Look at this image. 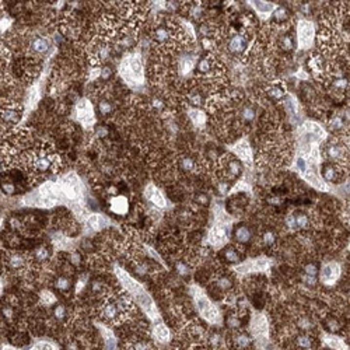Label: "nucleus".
<instances>
[{
    "label": "nucleus",
    "instance_id": "f257e3e1",
    "mask_svg": "<svg viewBox=\"0 0 350 350\" xmlns=\"http://www.w3.org/2000/svg\"><path fill=\"white\" fill-rule=\"evenodd\" d=\"M120 77L131 86L139 87L144 83V70H143L142 56L137 52L128 54L122 59L119 65Z\"/></svg>",
    "mask_w": 350,
    "mask_h": 350
},
{
    "label": "nucleus",
    "instance_id": "f03ea898",
    "mask_svg": "<svg viewBox=\"0 0 350 350\" xmlns=\"http://www.w3.org/2000/svg\"><path fill=\"white\" fill-rule=\"evenodd\" d=\"M117 274H118V277L120 279V282L123 283V286L126 287L128 293L136 298V301H137L143 310L146 311V314L150 315L153 319H156V318H157V310H156V307H154L153 300L150 298V295L146 293V290H144L136 280H133L126 272H123V271H120V269H117Z\"/></svg>",
    "mask_w": 350,
    "mask_h": 350
},
{
    "label": "nucleus",
    "instance_id": "7ed1b4c3",
    "mask_svg": "<svg viewBox=\"0 0 350 350\" xmlns=\"http://www.w3.org/2000/svg\"><path fill=\"white\" fill-rule=\"evenodd\" d=\"M231 221L227 219L226 213L223 209H220L216 213V224L212 229L210 234H209V241L213 245H221L226 241L229 240V234H230Z\"/></svg>",
    "mask_w": 350,
    "mask_h": 350
},
{
    "label": "nucleus",
    "instance_id": "20e7f679",
    "mask_svg": "<svg viewBox=\"0 0 350 350\" xmlns=\"http://www.w3.org/2000/svg\"><path fill=\"white\" fill-rule=\"evenodd\" d=\"M192 293H194V300H195L197 312L205 318L206 321L212 322V324L219 322L220 314L219 311H217V308L210 303V300L203 294V292L200 289H197V287H194Z\"/></svg>",
    "mask_w": 350,
    "mask_h": 350
},
{
    "label": "nucleus",
    "instance_id": "39448f33",
    "mask_svg": "<svg viewBox=\"0 0 350 350\" xmlns=\"http://www.w3.org/2000/svg\"><path fill=\"white\" fill-rule=\"evenodd\" d=\"M128 310L122 306L118 297H107L101 308V317L107 322H119Z\"/></svg>",
    "mask_w": 350,
    "mask_h": 350
},
{
    "label": "nucleus",
    "instance_id": "423d86ee",
    "mask_svg": "<svg viewBox=\"0 0 350 350\" xmlns=\"http://www.w3.org/2000/svg\"><path fill=\"white\" fill-rule=\"evenodd\" d=\"M315 27L308 20H300L297 24V41L300 49H308L314 44Z\"/></svg>",
    "mask_w": 350,
    "mask_h": 350
},
{
    "label": "nucleus",
    "instance_id": "0eeeda50",
    "mask_svg": "<svg viewBox=\"0 0 350 350\" xmlns=\"http://www.w3.org/2000/svg\"><path fill=\"white\" fill-rule=\"evenodd\" d=\"M325 154H327V157L331 160L332 164L340 165V167L346 164V161L350 158V156L349 153H348V150H346V147H345V144H343V143H339L338 140H332V142H329L328 144H327Z\"/></svg>",
    "mask_w": 350,
    "mask_h": 350
},
{
    "label": "nucleus",
    "instance_id": "6e6552de",
    "mask_svg": "<svg viewBox=\"0 0 350 350\" xmlns=\"http://www.w3.org/2000/svg\"><path fill=\"white\" fill-rule=\"evenodd\" d=\"M76 117L78 122L84 126L90 128L94 123V108L91 105V102L87 98H81L76 105Z\"/></svg>",
    "mask_w": 350,
    "mask_h": 350
},
{
    "label": "nucleus",
    "instance_id": "1a4fd4ad",
    "mask_svg": "<svg viewBox=\"0 0 350 350\" xmlns=\"http://www.w3.org/2000/svg\"><path fill=\"white\" fill-rule=\"evenodd\" d=\"M251 332L253 338L262 343L268 342V321L263 317L262 314H255L251 319Z\"/></svg>",
    "mask_w": 350,
    "mask_h": 350
},
{
    "label": "nucleus",
    "instance_id": "9d476101",
    "mask_svg": "<svg viewBox=\"0 0 350 350\" xmlns=\"http://www.w3.org/2000/svg\"><path fill=\"white\" fill-rule=\"evenodd\" d=\"M340 276V266L336 262L325 263L321 269V282L325 285L332 286L338 282Z\"/></svg>",
    "mask_w": 350,
    "mask_h": 350
},
{
    "label": "nucleus",
    "instance_id": "9b49d317",
    "mask_svg": "<svg viewBox=\"0 0 350 350\" xmlns=\"http://www.w3.org/2000/svg\"><path fill=\"white\" fill-rule=\"evenodd\" d=\"M269 268V261L265 258H259V259H253V261H248V262L240 265L235 271L242 272V273H248V272H262Z\"/></svg>",
    "mask_w": 350,
    "mask_h": 350
},
{
    "label": "nucleus",
    "instance_id": "f8f14e48",
    "mask_svg": "<svg viewBox=\"0 0 350 350\" xmlns=\"http://www.w3.org/2000/svg\"><path fill=\"white\" fill-rule=\"evenodd\" d=\"M223 168L226 171L224 176L227 179H231V178H235L242 173V165L241 163L235 158V157H224L223 158Z\"/></svg>",
    "mask_w": 350,
    "mask_h": 350
},
{
    "label": "nucleus",
    "instance_id": "ddd939ff",
    "mask_svg": "<svg viewBox=\"0 0 350 350\" xmlns=\"http://www.w3.org/2000/svg\"><path fill=\"white\" fill-rule=\"evenodd\" d=\"M233 152L234 154L242 160L245 163H251L252 161V150L250 143L247 142L245 139H241L240 142H237L233 146Z\"/></svg>",
    "mask_w": 350,
    "mask_h": 350
},
{
    "label": "nucleus",
    "instance_id": "4468645a",
    "mask_svg": "<svg viewBox=\"0 0 350 350\" xmlns=\"http://www.w3.org/2000/svg\"><path fill=\"white\" fill-rule=\"evenodd\" d=\"M144 195L149 199V202H152L154 206L157 208H165L167 205V200H165L164 195L160 192V189H157L153 184L146 186V191H144Z\"/></svg>",
    "mask_w": 350,
    "mask_h": 350
},
{
    "label": "nucleus",
    "instance_id": "2eb2a0df",
    "mask_svg": "<svg viewBox=\"0 0 350 350\" xmlns=\"http://www.w3.org/2000/svg\"><path fill=\"white\" fill-rule=\"evenodd\" d=\"M6 262H7L11 271L21 272L22 269L27 266V258L24 255H21V253H19V252H11V253L7 255Z\"/></svg>",
    "mask_w": 350,
    "mask_h": 350
},
{
    "label": "nucleus",
    "instance_id": "dca6fc26",
    "mask_svg": "<svg viewBox=\"0 0 350 350\" xmlns=\"http://www.w3.org/2000/svg\"><path fill=\"white\" fill-rule=\"evenodd\" d=\"M167 25H168V24H161V25H158V27L154 30L153 38L156 42H158V44H167V42H170V39H173L174 33H173V30H170V27H167Z\"/></svg>",
    "mask_w": 350,
    "mask_h": 350
},
{
    "label": "nucleus",
    "instance_id": "f3484780",
    "mask_svg": "<svg viewBox=\"0 0 350 350\" xmlns=\"http://www.w3.org/2000/svg\"><path fill=\"white\" fill-rule=\"evenodd\" d=\"M20 117H21V112L16 107H10L7 104L3 105V108H1V120L3 122L13 125V123H17L20 120Z\"/></svg>",
    "mask_w": 350,
    "mask_h": 350
},
{
    "label": "nucleus",
    "instance_id": "a211bd4d",
    "mask_svg": "<svg viewBox=\"0 0 350 350\" xmlns=\"http://www.w3.org/2000/svg\"><path fill=\"white\" fill-rule=\"evenodd\" d=\"M340 176V167L336 164H328L324 165L322 168V179L327 181V182H336L338 178Z\"/></svg>",
    "mask_w": 350,
    "mask_h": 350
},
{
    "label": "nucleus",
    "instance_id": "6ab92c4d",
    "mask_svg": "<svg viewBox=\"0 0 350 350\" xmlns=\"http://www.w3.org/2000/svg\"><path fill=\"white\" fill-rule=\"evenodd\" d=\"M251 6L262 19H268L274 11V4L269 1H251Z\"/></svg>",
    "mask_w": 350,
    "mask_h": 350
},
{
    "label": "nucleus",
    "instance_id": "aec40b11",
    "mask_svg": "<svg viewBox=\"0 0 350 350\" xmlns=\"http://www.w3.org/2000/svg\"><path fill=\"white\" fill-rule=\"evenodd\" d=\"M229 49L233 54H242L247 49V38L244 35H234L229 42Z\"/></svg>",
    "mask_w": 350,
    "mask_h": 350
},
{
    "label": "nucleus",
    "instance_id": "412c9836",
    "mask_svg": "<svg viewBox=\"0 0 350 350\" xmlns=\"http://www.w3.org/2000/svg\"><path fill=\"white\" fill-rule=\"evenodd\" d=\"M195 67V58L191 55H184L179 60V65H178V70L182 76L189 75Z\"/></svg>",
    "mask_w": 350,
    "mask_h": 350
},
{
    "label": "nucleus",
    "instance_id": "4be33fe9",
    "mask_svg": "<svg viewBox=\"0 0 350 350\" xmlns=\"http://www.w3.org/2000/svg\"><path fill=\"white\" fill-rule=\"evenodd\" d=\"M285 108L286 112L292 118H301V115H300V105H298L297 99L293 96H287L285 98Z\"/></svg>",
    "mask_w": 350,
    "mask_h": 350
},
{
    "label": "nucleus",
    "instance_id": "5701e85b",
    "mask_svg": "<svg viewBox=\"0 0 350 350\" xmlns=\"http://www.w3.org/2000/svg\"><path fill=\"white\" fill-rule=\"evenodd\" d=\"M111 210L117 214H125L128 212V199L123 196H115L111 200Z\"/></svg>",
    "mask_w": 350,
    "mask_h": 350
},
{
    "label": "nucleus",
    "instance_id": "b1692460",
    "mask_svg": "<svg viewBox=\"0 0 350 350\" xmlns=\"http://www.w3.org/2000/svg\"><path fill=\"white\" fill-rule=\"evenodd\" d=\"M233 342H234V346H235L237 349L245 350L251 346L252 338L248 335V333H245V332H238V333L234 335Z\"/></svg>",
    "mask_w": 350,
    "mask_h": 350
},
{
    "label": "nucleus",
    "instance_id": "393cba45",
    "mask_svg": "<svg viewBox=\"0 0 350 350\" xmlns=\"http://www.w3.org/2000/svg\"><path fill=\"white\" fill-rule=\"evenodd\" d=\"M107 224H108V220L105 219L104 216H101V214H91L87 219V226L94 231L104 229Z\"/></svg>",
    "mask_w": 350,
    "mask_h": 350
},
{
    "label": "nucleus",
    "instance_id": "a878e982",
    "mask_svg": "<svg viewBox=\"0 0 350 350\" xmlns=\"http://www.w3.org/2000/svg\"><path fill=\"white\" fill-rule=\"evenodd\" d=\"M238 118L242 122H245V123H250V122H252L256 118V111H255V108L252 105H248V104L242 105L241 110L238 111Z\"/></svg>",
    "mask_w": 350,
    "mask_h": 350
},
{
    "label": "nucleus",
    "instance_id": "bb28decb",
    "mask_svg": "<svg viewBox=\"0 0 350 350\" xmlns=\"http://www.w3.org/2000/svg\"><path fill=\"white\" fill-rule=\"evenodd\" d=\"M252 237V233L251 230L247 227V226H238V227H235V230H234V238L241 242V244H245V242H248V241L251 240Z\"/></svg>",
    "mask_w": 350,
    "mask_h": 350
},
{
    "label": "nucleus",
    "instance_id": "cd10ccee",
    "mask_svg": "<svg viewBox=\"0 0 350 350\" xmlns=\"http://www.w3.org/2000/svg\"><path fill=\"white\" fill-rule=\"evenodd\" d=\"M189 118L192 119L194 125L196 128H203L205 126V122H206V115L203 111H200L199 108H192L189 110Z\"/></svg>",
    "mask_w": 350,
    "mask_h": 350
},
{
    "label": "nucleus",
    "instance_id": "c85d7f7f",
    "mask_svg": "<svg viewBox=\"0 0 350 350\" xmlns=\"http://www.w3.org/2000/svg\"><path fill=\"white\" fill-rule=\"evenodd\" d=\"M179 167L186 173H194L197 168V160H195L192 156H184L179 160Z\"/></svg>",
    "mask_w": 350,
    "mask_h": 350
},
{
    "label": "nucleus",
    "instance_id": "c756f323",
    "mask_svg": "<svg viewBox=\"0 0 350 350\" xmlns=\"http://www.w3.org/2000/svg\"><path fill=\"white\" fill-rule=\"evenodd\" d=\"M31 48L34 49V52H37V54H44L51 48V41L48 38H35L33 41Z\"/></svg>",
    "mask_w": 350,
    "mask_h": 350
},
{
    "label": "nucleus",
    "instance_id": "7c9ffc66",
    "mask_svg": "<svg viewBox=\"0 0 350 350\" xmlns=\"http://www.w3.org/2000/svg\"><path fill=\"white\" fill-rule=\"evenodd\" d=\"M295 346L301 350H311L314 346V342L308 335H298L295 338Z\"/></svg>",
    "mask_w": 350,
    "mask_h": 350
},
{
    "label": "nucleus",
    "instance_id": "2f4dec72",
    "mask_svg": "<svg viewBox=\"0 0 350 350\" xmlns=\"http://www.w3.org/2000/svg\"><path fill=\"white\" fill-rule=\"evenodd\" d=\"M214 286L219 289L220 292H227L233 287V280H231L229 276H219L216 280H214Z\"/></svg>",
    "mask_w": 350,
    "mask_h": 350
},
{
    "label": "nucleus",
    "instance_id": "473e14b6",
    "mask_svg": "<svg viewBox=\"0 0 350 350\" xmlns=\"http://www.w3.org/2000/svg\"><path fill=\"white\" fill-rule=\"evenodd\" d=\"M224 259L227 261V262H231V263H238L240 262V253L237 252V250L234 248V247H227V248H224Z\"/></svg>",
    "mask_w": 350,
    "mask_h": 350
},
{
    "label": "nucleus",
    "instance_id": "72a5a7b5",
    "mask_svg": "<svg viewBox=\"0 0 350 350\" xmlns=\"http://www.w3.org/2000/svg\"><path fill=\"white\" fill-rule=\"evenodd\" d=\"M154 336H156L157 339L164 342V340L170 338V331H168V328L165 327L164 324H157V325L154 327Z\"/></svg>",
    "mask_w": 350,
    "mask_h": 350
},
{
    "label": "nucleus",
    "instance_id": "f704fd0d",
    "mask_svg": "<svg viewBox=\"0 0 350 350\" xmlns=\"http://www.w3.org/2000/svg\"><path fill=\"white\" fill-rule=\"evenodd\" d=\"M49 255H51V252H49V248H48V247H38V248H35V251H34V258H35L38 262L48 261Z\"/></svg>",
    "mask_w": 350,
    "mask_h": 350
},
{
    "label": "nucleus",
    "instance_id": "c9c22d12",
    "mask_svg": "<svg viewBox=\"0 0 350 350\" xmlns=\"http://www.w3.org/2000/svg\"><path fill=\"white\" fill-rule=\"evenodd\" d=\"M72 286V280L66 276H59L58 279L55 280V287L59 290V292H63L66 293Z\"/></svg>",
    "mask_w": 350,
    "mask_h": 350
},
{
    "label": "nucleus",
    "instance_id": "e433bc0d",
    "mask_svg": "<svg viewBox=\"0 0 350 350\" xmlns=\"http://www.w3.org/2000/svg\"><path fill=\"white\" fill-rule=\"evenodd\" d=\"M295 223H297V229L300 230H306L310 226V217L306 213H294Z\"/></svg>",
    "mask_w": 350,
    "mask_h": 350
},
{
    "label": "nucleus",
    "instance_id": "4c0bfd02",
    "mask_svg": "<svg viewBox=\"0 0 350 350\" xmlns=\"http://www.w3.org/2000/svg\"><path fill=\"white\" fill-rule=\"evenodd\" d=\"M268 94L274 99H280L285 97V88L282 87L280 84H272L271 87L268 88Z\"/></svg>",
    "mask_w": 350,
    "mask_h": 350
},
{
    "label": "nucleus",
    "instance_id": "58836bf2",
    "mask_svg": "<svg viewBox=\"0 0 350 350\" xmlns=\"http://www.w3.org/2000/svg\"><path fill=\"white\" fill-rule=\"evenodd\" d=\"M325 342H327V345H328L331 349H335V350H340V349H345L346 346L343 345V342L339 339V338H336V336H327L325 338Z\"/></svg>",
    "mask_w": 350,
    "mask_h": 350
},
{
    "label": "nucleus",
    "instance_id": "ea45409f",
    "mask_svg": "<svg viewBox=\"0 0 350 350\" xmlns=\"http://www.w3.org/2000/svg\"><path fill=\"white\" fill-rule=\"evenodd\" d=\"M276 242V234L272 230H266L262 234V244L265 247H272Z\"/></svg>",
    "mask_w": 350,
    "mask_h": 350
},
{
    "label": "nucleus",
    "instance_id": "a19ab883",
    "mask_svg": "<svg viewBox=\"0 0 350 350\" xmlns=\"http://www.w3.org/2000/svg\"><path fill=\"white\" fill-rule=\"evenodd\" d=\"M287 17H289V14H287V10L283 9V7H276L273 11V20L276 22H282L286 21L287 20Z\"/></svg>",
    "mask_w": 350,
    "mask_h": 350
},
{
    "label": "nucleus",
    "instance_id": "79ce46f5",
    "mask_svg": "<svg viewBox=\"0 0 350 350\" xmlns=\"http://www.w3.org/2000/svg\"><path fill=\"white\" fill-rule=\"evenodd\" d=\"M129 350H153V346L146 340H136L129 346Z\"/></svg>",
    "mask_w": 350,
    "mask_h": 350
},
{
    "label": "nucleus",
    "instance_id": "37998d69",
    "mask_svg": "<svg viewBox=\"0 0 350 350\" xmlns=\"http://www.w3.org/2000/svg\"><path fill=\"white\" fill-rule=\"evenodd\" d=\"M175 271H176V273L179 274V276H188V274L191 273V268H189V265L185 262H182V261L175 263Z\"/></svg>",
    "mask_w": 350,
    "mask_h": 350
},
{
    "label": "nucleus",
    "instance_id": "c03bdc74",
    "mask_svg": "<svg viewBox=\"0 0 350 350\" xmlns=\"http://www.w3.org/2000/svg\"><path fill=\"white\" fill-rule=\"evenodd\" d=\"M54 317L58 319V321H63L66 317H67V310L63 304H58V306L54 308Z\"/></svg>",
    "mask_w": 350,
    "mask_h": 350
},
{
    "label": "nucleus",
    "instance_id": "a18cd8bd",
    "mask_svg": "<svg viewBox=\"0 0 350 350\" xmlns=\"http://www.w3.org/2000/svg\"><path fill=\"white\" fill-rule=\"evenodd\" d=\"M39 297H41V303L45 304V306H51V304H54L56 301L55 295L52 294L51 292H48V290H44V292L39 294Z\"/></svg>",
    "mask_w": 350,
    "mask_h": 350
},
{
    "label": "nucleus",
    "instance_id": "49530a36",
    "mask_svg": "<svg viewBox=\"0 0 350 350\" xmlns=\"http://www.w3.org/2000/svg\"><path fill=\"white\" fill-rule=\"evenodd\" d=\"M298 328L303 329V331H311L312 329V322L308 317H300L298 318V322H297Z\"/></svg>",
    "mask_w": 350,
    "mask_h": 350
},
{
    "label": "nucleus",
    "instance_id": "de8ad7c7",
    "mask_svg": "<svg viewBox=\"0 0 350 350\" xmlns=\"http://www.w3.org/2000/svg\"><path fill=\"white\" fill-rule=\"evenodd\" d=\"M1 315L4 317L6 321H13L14 319V308L10 304H6L1 308Z\"/></svg>",
    "mask_w": 350,
    "mask_h": 350
},
{
    "label": "nucleus",
    "instance_id": "09e8293b",
    "mask_svg": "<svg viewBox=\"0 0 350 350\" xmlns=\"http://www.w3.org/2000/svg\"><path fill=\"white\" fill-rule=\"evenodd\" d=\"M98 110L102 115H108V114L112 112V104H111L110 101H104L102 99V101H99Z\"/></svg>",
    "mask_w": 350,
    "mask_h": 350
},
{
    "label": "nucleus",
    "instance_id": "8fccbe9b",
    "mask_svg": "<svg viewBox=\"0 0 350 350\" xmlns=\"http://www.w3.org/2000/svg\"><path fill=\"white\" fill-rule=\"evenodd\" d=\"M304 273H306L307 276L315 277L318 273V266L315 263H306V265H304Z\"/></svg>",
    "mask_w": 350,
    "mask_h": 350
},
{
    "label": "nucleus",
    "instance_id": "3c124183",
    "mask_svg": "<svg viewBox=\"0 0 350 350\" xmlns=\"http://www.w3.org/2000/svg\"><path fill=\"white\" fill-rule=\"evenodd\" d=\"M221 342H223V338H221V335L220 333H212L210 336H209V343L213 346V348H220V345H221Z\"/></svg>",
    "mask_w": 350,
    "mask_h": 350
},
{
    "label": "nucleus",
    "instance_id": "603ef678",
    "mask_svg": "<svg viewBox=\"0 0 350 350\" xmlns=\"http://www.w3.org/2000/svg\"><path fill=\"white\" fill-rule=\"evenodd\" d=\"M227 327L231 329H238L240 328V318L237 315H230L227 318Z\"/></svg>",
    "mask_w": 350,
    "mask_h": 350
},
{
    "label": "nucleus",
    "instance_id": "864d4df0",
    "mask_svg": "<svg viewBox=\"0 0 350 350\" xmlns=\"http://www.w3.org/2000/svg\"><path fill=\"white\" fill-rule=\"evenodd\" d=\"M286 226L289 227V230H298L297 229V223H295L294 213H292V214H289L286 217Z\"/></svg>",
    "mask_w": 350,
    "mask_h": 350
},
{
    "label": "nucleus",
    "instance_id": "5fc2aeb1",
    "mask_svg": "<svg viewBox=\"0 0 350 350\" xmlns=\"http://www.w3.org/2000/svg\"><path fill=\"white\" fill-rule=\"evenodd\" d=\"M86 283H87V277H86V276H83V277H80V279L77 280V283H76V293H77V294L80 293V290H83V289H84V286H86Z\"/></svg>",
    "mask_w": 350,
    "mask_h": 350
},
{
    "label": "nucleus",
    "instance_id": "6e6d98bb",
    "mask_svg": "<svg viewBox=\"0 0 350 350\" xmlns=\"http://www.w3.org/2000/svg\"><path fill=\"white\" fill-rule=\"evenodd\" d=\"M69 259H70V262L73 263V265H78L81 258H80V255H78L77 252H72V253H70V256H69Z\"/></svg>",
    "mask_w": 350,
    "mask_h": 350
},
{
    "label": "nucleus",
    "instance_id": "4d7b16f0",
    "mask_svg": "<svg viewBox=\"0 0 350 350\" xmlns=\"http://www.w3.org/2000/svg\"><path fill=\"white\" fill-rule=\"evenodd\" d=\"M3 191H4V194L11 195V194H14V185H13V184H9V182H6V184H3Z\"/></svg>",
    "mask_w": 350,
    "mask_h": 350
},
{
    "label": "nucleus",
    "instance_id": "13d9d810",
    "mask_svg": "<svg viewBox=\"0 0 350 350\" xmlns=\"http://www.w3.org/2000/svg\"><path fill=\"white\" fill-rule=\"evenodd\" d=\"M195 200H196L199 205H206V203H208L209 199H208V196L205 195V194H199Z\"/></svg>",
    "mask_w": 350,
    "mask_h": 350
},
{
    "label": "nucleus",
    "instance_id": "bf43d9fd",
    "mask_svg": "<svg viewBox=\"0 0 350 350\" xmlns=\"http://www.w3.org/2000/svg\"><path fill=\"white\" fill-rule=\"evenodd\" d=\"M111 75H112V70H111L110 67H104V69L101 70V77H102V78H108Z\"/></svg>",
    "mask_w": 350,
    "mask_h": 350
},
{
    "label": "nucleus",
    "instance_id": "052dcab7",
    "mask_svg": "<svg viewBox=\"0 0 350 350\" xmlns=\"http://www.w3.org/2000/svg\"><path fill=\"white\" fill-rule=\"evenodd\" d=\"M67 350H78V345L76 342H70L69 346H67Z\"/></svg>",
    "mask_w": 350,
    "mask_h": 350
},
{
    "label": "nucleus",
    "instance_id": "680f3d73",
    "mask_svg": "<svg viewBox=\"0 0 350 350\" xmlns=\"http://www.w3.org/2000/svg\"><path fill=\"white\" fill-rule=\"evenodd\" d=\"M343 144H345V147H346V150H348V153H349L350 156V137H346L345 142H343Z\"/></svg>",
    "mask_w": 350,
    "mask_h": 350
},
{
    "label": "nucleus",
    "instance_id": "e2e57ef3",
    "mask_svg": "<svg viewBox=\"0 0 350 350\" xmlns=\"http://www.w3.org/2000/svg\"><path fill=\"white\" fill-rule=\"evenodd\" d=\"M345 221H346L348 227L350 229V214H346V213H345Z\"/></svg>",
    "mask_w": 350,
    "mask_h": 350
},
{
    "label": "nucleus",
    "instance_id": "0e129e2a",
    "mask_svg": "<svg viewBox=\"0 0 350 350\" xmlns=\"http://www.w3.org/2000/svg\"><path fill=\"white\" fill-rule=\"evenodd\" d=\"M346 214H350V202L346 205V212H345Z\"/></svg>",
    "mask_w": 350,
    "mask_h": 350
}]
</instances>
